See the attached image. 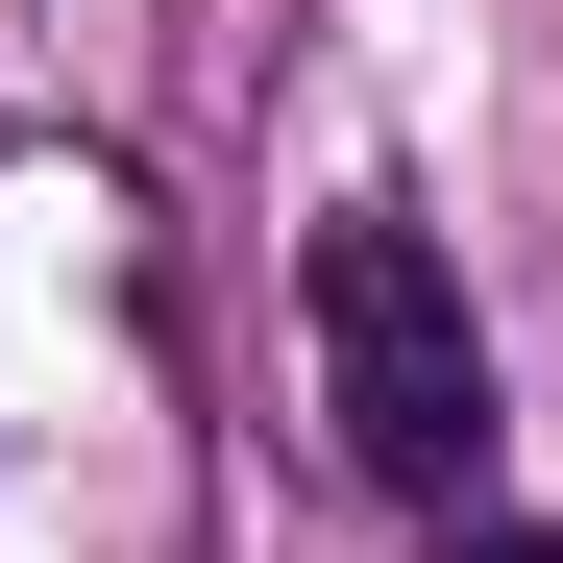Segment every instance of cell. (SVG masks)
<instances>
[{"label": "cell", "instance_id": "cell-1", "mask_svg": "<svg viewBox=\"0 0 563 563\" xmlns=\"http://www.w3.org/2000/svg\"><path fill=\"white\" fill-rule=\"evenodd\" d=\"M295 343H319V417H343V465H367V490H393L417 539L515 515V417H490V319H465V245H441L417 197H343V221L295 245Z\"/></svg>", "mask_w": 563, "mask_h": 563}, {"label": "cell", "instance_id": "cell-2", "mask_svg": "<svg viewBox=\"0 0 563 563\" xmlns=\"http://www.w3.org/2000/svg\"><path fill=\"white\" fill-rule=\"evenodd\" d=\"M417 563H563V539H539V515H465V539H417Z\"/></svg>", "mask_w": 563, "mask_h": 563}]
</instances>
